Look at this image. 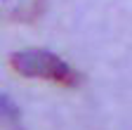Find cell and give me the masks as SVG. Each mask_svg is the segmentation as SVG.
I'll return each instance as SVG.
<instances>
[{"label":"cell","mask_w":132,"mask_h":130,"mask_svg":"<svg viewBox=\"0 0 132 130\" xmlns=\"http://www.w3.org/2000/svg\"><path fill=\"white\" fill-rule=\"evenodd\" d=\"M10 66L14 73L26 76V78H40V80H50L64 88H76L80 83L78 71L71 66L66 59H61L59 55L50 52V50H19L10 55Z\"/></svg>","instance_id":"cell-1"},{"label":"cell","mask_w":132,"mask_h":130,"mask_svg":"<svg viewBox=\"0 0 132 130\" xmlns=\"http://www.w3.org/2000/svg\"><path fill=\"white\" fill-rule=\"evenodd\" d=\"M40 7H43V0H0V17L26 21L40 14Z\"/></svg>","instance_id":"cell-2"},{"label":"cell","mask_w":132,"mask_h":130,"mask_svg":"<svg viewBox=\"0 0 132 130\" xmlns=\"http://www.w3.org/2000/svg\"><path fill=\"white\" fill-rule=\"evenodd\" d=\"M0 121L12 123V125L19 121V106H16V102L5 92H0Z\"/></svg>","instance_id":"cell-3"}]
</instances>
